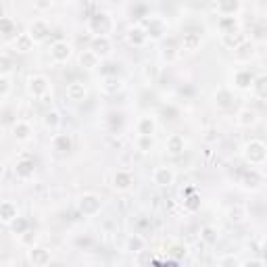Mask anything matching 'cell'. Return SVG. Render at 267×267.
<instances>
[{
    "label": "cell",
    "mask_w": 267,
    "mask_h": 267,
    "mask_svg": "<svg viewBox=\"0 0 267 267\" xmlns=\"http://www.w3.org/2000/svg\"><path fill=\"white\" fill-rule=\"evenodd\" d=\"M238 125L240 128H252L257 121H259V115H257V111L255 109H242L240 113H238Z\"/></svg>",
    "instance_id": "2e32d148"
},
{
    "label": "cell",
    "mask_w": 267,
    "mask_h": 267,
    "mask_svg": "<svg viewBox=\"0 0 267 267\" xmlns=\"http://www.w3.org/2000/svg\"><path fill=\"white\" fill-rule=\"evenodd\" d=\"M30 38L34 40V42H40V40H44V38H48V34H50V27H48V23L46 21H34L32 25H30Z\"/></svg>",
    "instance_id": "30bf717a"
},
{
    "label": "cell",
    "mask_w": 267,
    "mask_h": 267,
    "mask_svg": "<svg viewBox=\"0 0 267 267\" xmlns=\"http://www.w3.org/2000/svg\"><path fill=\"white\" fill-rule=\"evenodd\" d=\"M36 9H40V11H44V9H48L50 5H52V0H36Z\"/></svg>",
    "instance_id": "bcb514c9"
},
{
    "label": "cell",
    "mask_w": 267,
    "mask_h": 267,
    "mask_svg": "<svg viewBox=\"0 0 267 267\" xmlns=\"http://www.w3.org/2000/svg\"><path fill=\"white\" fill-rule=\"evenodd\" d=\"M59 123H61L59 113H54V111H50V113H46V115H44V125H46L48 130H54Z\"/></svg>",
    "instance_id": "e575fe53"
},
{
    "label": "cell",
    "mask_w": 267,
    "mask_h": 267,
    "mask_svg": "<svg viewBox=\"0 0 267 267\" xmlns=\"http://www.w3.org/2000/svg\"><path fill=\"white\" fill-rule=\"evenodd\" d=\"M230 219H232V221H242V219H244V209H242V207L232 209V211H230Z\"/></svg>",
    "instance_id": "ab89813d"
},
{
    "label": "cell",
    "mask_w": 267,
    "mask_h": 267,
    "mask_svg": "<svg viewBox=\"0 0 267 267\" xmlns=\"http://www.w3.org/2000/svg\"><path fill=\"white\" fill-rule=\"evenodd\" d=\"M234 103H236V96H234V92H230L228 88H221V90L215 92V105H217L219 109H232Z\"/></svg>",
    "instance_id": "4fadbf2b"
},
{
    "label": "cell",
    "mask_w": 267,
    "mask_h": 267,
    "mask_svg": "<svg viewBox=\"0 0 267 267\" xmlns=\"http://www.w3.org/2000/svg\"><path fill=\"white\" fill-rule=\"evenodd\" d=\"M79 211L83 215H96L101 211V199L96 194H83L79 201Z\"/></svg>",
    "instance_id": "277c9868"
},
{
    "label": "cell",
    "mask_w": 267,
    "mask_h": 267,
    "mask_svg": "<svg viewBox=\"0 0 267 267\" xmlns=\"http://www.w3.org/2000/svg\"><path fill=\"white\" fill-rule=\"evenodd\" d=\"M173 171L169 167H157V169L152 171V182L157 186H171L173 184Z\"/></svg>",
    "instance_id": "8992f818"
},
{
    "label": "cell",
    "mask_w": 267,
    "mask_h": 267,
    "mask_svg": "<svg viewBox=\"0 0 267 267\" xmlns=\"http://www.w3.org/2000/svg\"><path fill=\"white\" fill-rule=\"evenodd\" d=\"M77 244H79V246H90V244H92V240H90V238H79Z\"/></svg>",
    "instance_id": "c3c4849f"
},
{
    "label": "cell",
    "mask_w": 267,
    "mask_h": 267,
    "mask_svg": "<svg viewBox=\"0 0 267 267\" xmlns=\"http://www.w3.org/2000/svg\"><path fill=\"white\" fill-rule=\"evenodd\" d=\"M184 148H186V142H184V138H182L180 134H173V136L167 138L165 150L169 152V154H173V157H177V154L184 152Z\"/></svg>",
    "instance_id": "7c38bea8"
},
{
    "label": "cell",
    "mask_w": 267,
    "mask_h": 267,
    "mask_svg": "<svg viewBox=\"0 0 267 267\" xmlns=\"http://www.w3.org/2000/svg\"><path fill=\"white\" fill-rule=\"evenodd\" d=\"M244 42H246V36L240 30L230 32V34H223V46L230 48V50H236L240 44H244Z\"/></svg>",
    "instance_id": "9a60e30c"
},
{
    "label": "cell",
    "mask_w": 267,
    "mask_h": 267,
    "mask_svg": "<svg viewBox=\"0 0 267 267\" xmlns=\"http://www.w3.org/2000/svg\"><path fill=\"white\" fill-rule=\"evenodd\" d=\"M50 54H52V59H54V61L63 63V61H67L69 57H71V46H69L67 42L59 40V42H54V44H52V48H50Z\"/></svg>",
    "instance_id": "ba28073f"
},
{
    "label": "cell",
    "mask_w": 267,
    "mask_h": 267,
    "mask_svg": "<svg viewBox=\"0 0 267 267\" xmlns=\"http://www.w3.org/2000/svg\"><path fill=\"white\" fill-rule=\"evenodd\" d=\"M15 34V23L9 17H0V36H11Z\"/></svg>",
    "instance_id": "836d02e7"
},
{
    "label": "cell",
    "mask_w": 267,
    "mask_h": 267,
    "mask_svg": "<svg viewBox=\"0 0 267 267\" xmlns=\"http://www.w3.org/2000/svg\"><path fill=\"white\" fill-rule=\"evenodd\" d=\"M219 30H221V34L236 32V30H238V21H236L234 17H221V19H219Z\"/></svg>",
    "instance_id": "f546056e"
},
{
    "label": "cell",
    "mask_w": 267,
    "mask_h": 267,
    "mask_svg": "<svg viewBox=\"0 0 267 267\" xmlns=\"http://www.w3.org/2000/svg\"><path fill=\"white\" fill-rule=\"evenodd\" d=\"M203 238H205L207 242H215V240H217V234H215L213 228H205V230H203Z\"/></svg>",
    "instance_id": "b9f144b4"
},
{
    "label": "cell",
    "mask_w": 267,
    "mask_h": 267,
    "mask_svg": "<svg viewBox=\"0 0 267 267\" xmlns=\"http://www.w3.org/2000/svg\"><path fill=\"white\" fill-rule=\"evenodd\" d=\"M34 48V40L30 38V34H19L15 40V50L19 52H30Z\"/></svg>",
    "instance_id": "484cf974"
},
{
    "label": "cell",
    "mask_w": 267,
    "mask_h": 267,
    "mask_svg": "<svg viewBox=\"0 0 267 267\" xmlns=\"http://www.w3.org/2000/svg\"><path fill=\"white\" fill-rule=\"evenodd\" d=\"M134 184V175L130 171H117L113 175V188L115 190H128Z\"/></svg>",
    "instance_id": "e0dca14e"
},
{
    "label": "cell",
    "mask_w": 267,
    "mask_h": 267,
    "mask_svg": "<svg viewBox=\"0 0 267 267\" xmlns=\"http://www.w3.org/2000/svg\"><path fill=\"white\" fill-rule=\"evenodd\" d=\"M27 90H30V94L36 96V98H44L46 92H48V79L42 77V75H34V77H30Z\"/></svg>",
    "instance_id": "5b68a950"
},
{
    "label": "cell",
    "mask_w": 267,
    "mask_h": 267,
    "mask_svg": "<svg viewBox=\"0 0 267 267\" xmlns=\"http://www.w3.org/2000/svg\"><path fill=\"white\" fill-rule=\"evenodd\" d=\"M182 46H184V50H199L201 46V34H192V32H184L182 34Z\"/></svg>",
    "instance_id": "7402d4cb"
},
{
    "label": "cell",
    "mask_w": 267,
    "mask_h": 267,
    "mask_svg": "<svg viewBox=\"0 0 267 267\" xmlns=\"http://www.w3.org/2000/svg\"><path fill=\"white\" fill-rule=\"evenodd\" d=\"M79 65L83 69H96L98 65H101V57H98V54H94L92 50H83L79 54Z\"/></svg>",
    "instance_id": "603a6c76"
},
{
    "label": "cell",
    "mask_w": 267,
    "mask_h": 267,
    "mask_svg": "<svg viewBox=\"0 0 267 267\" xmlns=\"http://www.w3.org/2000/svg\"><path fill=\"white\" fill-rule=\"evenodd\" d=\"M0 175H3V163H0Z\"/></svg>",
    "instance_id": "681fc988"
},
{
    "label": "cell",
    "mask_w": 267,
    "mask_h": 267,
    "mask_svg": "<svg viewBox=\"0 0 267 267\" xmlns=\"http://www.w3.org/2000/svg\"><path fill=\"white\" fill-rule=\"evenodd\" d=\"M30 259H32L34 265H46L50 261V255H48L46 248H32Z\"/></svg>",
    "instance_id": "83f0119b"
},
{
    "label": "cell",
    "mask_w": 267,
    "mask_h": 267,
    "mask_svg": "<svg viewBox=\"0 0 267 267\" xmlns=\"http://www.w3.org/2000/svg\"><path fill=\"white\" fill-rule=\"evenodd\" d=\"M90 30L96 34V36H107L113 30V19L107 13H96V15L90 17Z\"/></svg>",
    "instance_id": "7a4b0ae2"
},
{
    "label": "cell",
    "mask_w": 267,
    "mask_h": 267,
    "mask_svg": "<svg viewBox=\"0 0 267 267\" xmlns=\"http://www.w3.org/2000/svg\"><path fill=\"white\" fill-rule=\"evenodd\" d=\"M27 228H30V221L23 219V217H19V215L11 221V230L15 232V234H25V232H27Z\"/></svg>",
    "instance_id": "d6a6232c"
},
{
    "label": "cell",
    "mask_w": 267,
    "mask_h": 267,
    "mask_svg": "<svg viewBox=\"0 0 267 267\" xmlns=\"http://www.w3.org/2000/svg\"><path fill=\"white\" fill-rule=\"evenodd\" d=\"M138 148L142 152H148L152 148V136H140L138 138Z\"/></svg>",
    "instance_id": "f35d334b"
},
{
    "label": "cell",
    "mask_w": 267,
    "mask_h": 267,
    "mask_svg": "<svg viewBox=\"0 0 267 267\" xmlns=\"http://www.w3.org/2000/svg\"><path fill=\"white\" fill-rule=\"evenodd\" d=\"M219 265H240V261L236 257H223V259H219Z\"/></svg>",
    "instance_id": "ee69618b"
},
{
    "label": "cell",
    "mask_w": 267,
    "mask_h": 267,
    "mask_svg": "<svg viewBox=\"0 0 267 267\" xmlns=\"http://www.w3.org/2000/svg\"><path fill=\"white\" fill-rule=\"evenodd\" d=\"M175 54H177V52H175V48H173V46H171V48H165V52H163V59H165V61H167V59H169V61H173V59H175Z\"/></svg>",
    "instance_id": "f6af8a7d"
},
{
    "label": "cell",
    "mask_w": 267,
    "mask_h": 267,
    "mask_svg": "<svg viewBox=\"0 0 267 267\" xmlns=\"http://www.w3.org/2000/svg\"><path fill=\"white\" fill-rule=\"evenodd\" d=\"M146 40H148V36H146V30L142 25H134L128 30V42L132 46H144Z\"/></svg>",
    "instance_id": "9c48e42d"
},
{
    "label": "cell",
    "mask_w": 267,
    "mask_h": 267,
    "mask_svg": "<svg viewBox=\"0 0 267 267\" xmlns=\"http://www.w3.org/2000/svg\"><path fill=\"white\" fill-rule=\"evenodd\" d=\"M9 90H11L9 79H7V77H0V98H5V96L9 94Z\"/></svg>",
    "instance_id": "7bdbcfd3"
},
{
    "label": "cell",
    "mask_w": 267,
    "mask_h": 267,
    "mask_svg": "<svg viewBox=\"0 0 267 267\" xmlns=\"http://www.w3.org/2000/svg\"><path fill=\"white\" fill-rule=\"evenodd\" d=\"M17 217V207L13 203H0V219L11 223L13 219Z\"/></svg>",
    "instance_id": "cb8c5ba5"
},
{
    "label": "cell",
    "mask_w": 267,
    "mask_h": 267,
    "mask_svg": "<svg viewBox=\"0 0 267 267\" xmlns=\"http://www.w3.org/2000/svg\"><path fill=\"white\" fill-rule=\"evenodd\" d=\"M142 21H144L142 27L146 30V36H148L150 40H161V38H165L167 25H165V21H163L161 17H144Z\"/></svg>",
    "instance_id": "3957f363"
},
{
    "label": "cell",
    "mask_w": 267,
    "mask_h": 267,
    "mask_svg": "<svg viewBox=\"0 0 267 267\" xmlns=\"http://www.w3.org/2000/svg\"><path fill=\"white\" fill-rule=\"evenodd\" d=\"M111 128H113V130H117V132L123 128V117H121L119 113H117V115H115V113L111 115Z\"/></svg>",
    "instance_id": "60d3db41"
},
{
    "label": "cell",
    "mask_w": 267,
    "mask_h": 267,
    "mask_svg": "<svg viewBox=\"0 0 267 267\" xmlns=\"http://www.w3.org/2000/svg\"><path fill=\"white\" fill-rule=\"evenodd\" d=\"M34 169H36V163L32 159H21L17 163V167H15V173H17V177L27 180V177L34 175Z\"/></svg>",
    "instance_id": "44dd1931"
},
{
    "label": "cell",
    "mask_w": 267,
    "mask_h": 267,
    "mask_svg": "<svg viewBox=\"0 0 267 267\" xmlns=\"http://www.w3.org/2000/svg\"><path fill=\"white\" fill-rule=\"evenodd\" d=\"M103 90L107 94H115L121 90V79L117 75H105V83H103Z\"/></svg>",
    "instance_id": "4316f807"
},
{
    "label": "cell",
    "mask_w": 267,
    "mask_h": 267,
    "mask_svg": "<svg viewBox=\"0 0 267 267\" xmlns=\"http://www.w3.org/2000/svg\"><path fill=\"white\" fill-rule=\"evenodd\" d=\"M163 119L165 121H175L177 119V109L175 107H171V105H167V107H163Z\"/></svg>",
    "instance_id": "8d00e7d4"
},
{
    "label": "cell",
    "mask_w": 267,
    "mask_h": 267,
    "mask_svg": "<svg viewBox=\"0 0 267 267\" xmlns=\"http://www.w3.org/2000/svg\"><path fill=\"white\" fill-rule=\"evenodd\" d=\"M71 146H73V142H71V136L69 134H57L52 138V148L57 152H69Z\"/></svg>",
    "instance_id": "ffe728a7"
},
{
    "label": "cell",
    "mask_w": 267,
    "mask_h": 267,
    "mask_svg": "<svg viewBox=\"0 0 267 267\" xmlns=\"http://www.w3.org/2000/svg\"><path fill=\"white\" fill-rule=\"evenodd\" d=\"M13 69V59L9 54H0V73H9Z\"/></svg>",
    "instance_id": "74e56055"
},
{
    "label": "cell",
    "mask_w": 267,
    "mask_h": 267,
    "mask_svg": "<svg viewBox=\"0 0 267 267\" xmlns=\"http://www.w3.org/2000/svg\"><path fill=\"white\" fill-rule=\"evenodd\" d=\"M65 3H71V0H65Z\"/></svg>",
    "instance_id": "f907efd6"
},
{
    "label": "cell",
    "mask_w": 267,
    "mask_h": 267,
    "mask_svg": "<svg viewBox=\"0 0 267 267\" xmlns=\"http://www.w3.org/2000/svg\"><path fill=\"white\" fill-rule=\"evenodd\" d=\"M154 128H157V125H154V119L152 117H142L138 121V134L140 136H152L154 134Z\"/></svg>",
    "instance_id": "d4e9b609"
},
{
    "label": "cell",
    "mask_w": 267,
    "mask_h": 267,
    "mask_svg": "<svg viewBox=\"0 0 267 267\" xmlns=\"http://www.w3.org/2000/svg\"><path fill=\"white\" fill-rule=\"evenodd\" d=\"M90 50H92L94 54H98V57H107V54L111 52L109 36H96V38H92V42H90Z\"/></svg>",
    "instance_id": "52a82bcc"
},
{
    "label": "cell",
    "mask_w": 267,
    "mask_h": 267,
    "mask_svg": "<svg viewBox=\"0 0 267 267\" xmlns=\"http://www.w3.org/2000/svg\"><path fill=\"white\" fill-rule=\"evenodd\" d=\"M252 81H255V75L250 71H246V69L234 73V83H236V88H240V90H248L252 86Z\"/></svg>",
    "instance_id": "d6986e66"
},
{
    "label": "cell",
    "mask_w": 267,
    "mask_h": 267,
    "mask_svg": "<svg viewBox=\"0 0 267 267\" xmlns=\"http://www.w3.org/2000/svg\"><path fill=\"white\" fill-rule=\"evenodd\" d=\"M67 98L69 101H83V96H86V88H83V83L81 81H71V83H67Z\"/></svg>",
    "instance_id": "ac0fdd59"
},
{
    "label": "cell",
    "mask_w": 267,
    "mask_h": 267,
    "mask_svg": "<svg viewBox=\"0 0 267 267\" xmlns=\"http://www.w3.org/2000/svg\"><path fill=\"white\" fill-rule=\"evenodd\" d=\"M217 11L223 17H232L240 11V0H217Z\"/></svg>",
    "instance_id": "5bb4252c"
},
{
    "label": "cell",
    "mask_w": 267,
    "mask_h": 267,
    "mask_svg": "<svg viewBox=\"0 0 267 267\" xmlns=\"http://www.w3.org/2000/svg\"><path fill=\"white\" fill-rule=\"evenodd\" d=\"M250 88H255V92H257L259 98H265V96H267V77H265V75L255 77V81H252Z\"/></svg>",
    "instance_id": "4dcf8cb0"
},
{
    "label": "cell",
    "mask_w": 267,
    "mask_h": 267,
    "mask_svg": "<svg viewBox=\"0 0 267 267\" xmlns=\"http://www.w3.org/2000/svg\"><path fill=\"white\" fill-rule=\"evenodd\" d=\"M128 250H132V252H142V250H144V240H142V236H138V234L130 236V238H128Z\"/></svg>",
    "instance_id": "1f68e13d"
},
{
    "label": "cell",
    "mask_w": 267,
    "mask_h": 267,
    "mask_svg": "<svg viewBox=\"0 0 267 267\" xmlns=\"http://www.w3.org/2000/svg\"><path fill=\"white\" fill-rule=\"evenodd\" d=\"M244 157L250 165H263L267 159V146L263 140H250L244 146Z\"/></svg>",
    "instance_id": "6da1fadb"
},
{
    "label": "cell",
    "mask_w": 267,
    "mask_h": 267,
    "mask_svg": "<svg viewBox=\"0 0 267 267\" xmlns=\"http://www.w3.org/2000/svg\"><path fill=\"white\" fill-rule=\"evenodd\" d=\"M154 77V75H157V67H154V65H148V69H146V77Z\"/></svg>",
    "instance_id": "7dc6e473"
},
{
    "label": "cell",
    "mask_w": 267,
    "mask_h": 267,
    "mask_svg": "<svg viewBox=\"0 0 267 267\" xmlns=\"http://www.w3.org/2000/svg\"><path fill=\"white\" fill-rule=\"evenodd\" d=\"M240 184H242L244 188L257 190V188H261V184H263V177H261L255 169H250V171H242V173H240Z\"/></svg>",
    "instance_id": "8fae6325"
},
{
    "label": "cell",
    "mask_w": 267,
    "mask_h": 267,
    "mask_svg": "<svg viewBox=\"0 0 267 267\" xmlns=\"http://www.w3.org/2000/svg\"><path fill=\"white\" fill-rule=\"evenodd\" d=\"M190 194V192H188ZM184 205H186V209L188 211H196V209H201V199H199V194H190L188 199L184 201Z\"/></svg>",
    "instance_id": "d590c367"
},
{
    "label": "cell",
    "mask_w": 267,
    "mask_h": 267,
    "mask_svg": "<svg viewBox=\"0 0 267 267\" xmlns=\"http://www.w3.org/2000/svg\"><path fill=\"white\" fill-rule=\"evenodd\" d=\"M15 136H17V140H30V136H32L30 123L17 121V123H15Z\"/></svg>",
    "instance_id": "f1b7e54d"
}]
</instances>
